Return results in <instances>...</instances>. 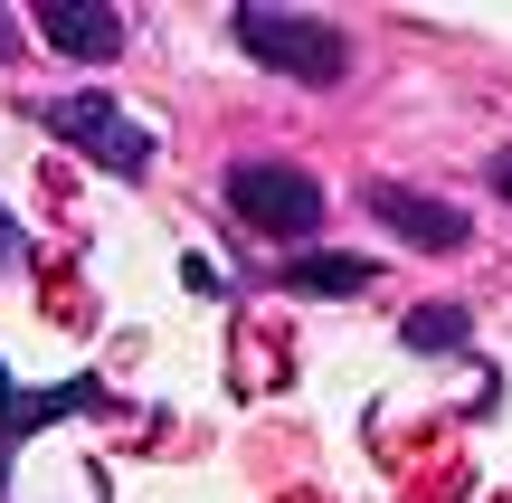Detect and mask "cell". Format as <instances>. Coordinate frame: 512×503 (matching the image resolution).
Here are the masks:
<instances>
[{
  "mask_svg": "<svg viewBox=\"0 0 512 503\" xmlns=\"http://www.w3.org/2000/svg\"><path fill=\"white\" fill-rule=\"evenodd\" d=\"M10 48H19V19H10V10H0V57H10Z\"/></svg>",
  "mask_w": 512,
  "mask_h": 503,
  "instance_id": "obj_9",
  "label": "cell"
},
{
  "mask_svg": "<svg viewBox=\"0 0 512 503\" xmlns=\"http://www.w3.org/2000/svg\"><path fill=\"white\" fill-rule=\"evenodd\" d=\"M0 266H10V219H0Z\"/></svg>",
  "mask_w": 512,
  "mask_h": 503,
  "instance_id": "obj_10",
  "label": "cell"
},
{
  "mask_svg": "<svg viewBox=\"0 0 512 503\" xmlns=\"http://www.w3.org/2000/svg\"><path fill=\"white\" fill-rule=\"evenodd\" d=\"M238 48L256 67L294 76V86H342L351 76V38L332 19H304V10H238Z\"/></svg>",
  "mask_w": 512,
  "mask_h": 503,
  "instance_id": "obj_1",
  "label": "cell"
},
{
  "mask_svg": "<svg viewBox=\"0 0 512 503\" xmlns=\"http://www.w3.org/2000/svg\"><path fill=\"white\" fill-rule=\"evenodd\" d=\"M370 219L399 228V238L427 247V257H456V247L475 238V219H465L456 200H427V190H408V181H370Z\"/></svg>",
  "mask_w": 512,
  "mask_h": 503,
  "instance_id": "obj_4",
  "label": "cell"
},
{
  "mask_svg": "<svg viewBox=\"0 0 512 503\" xmlns=\"http://www.w3.org/2000/svg\"><path fill=\"white\" fill-rule=\"evenodd\" d=\"M408 342H418V352H456L465 342V304H418V314H408Z\"/></svg>",
  "mask_w": 512,
  "mask_h": 503,
  "instance_id": "obj_7",
  "label": "cell"
},
{
  "mask_svg": "<svg viewBox=\"0 0 512 503\" xmlns=\"http://www.w3.org/2000/svg\"><path fill=\"white\" fill-rule=\"evenodd\" d=\"M38 38L67 48V57H86V67H105V57L124 48V19H114L105 0H48V10H38Z\"/></svg>",
  "mask_w": 512,
  "mask_h": 503,
  "instance_id": "obj_5",
  "label": "cell"
},
{
  "mask_svg": "<svg viewBox=\"0 0 512 503\" xmlns=\"http://www.w3.org/2000/svg\"><path fill=\"white\" fill-rule=\"evenodd\" d=\"M228 209L256 238H313L323 228V181L294 171V162H238L228 171Z\"/></svg>",
  "mask_w": 512,
  "mask_h": 503,
  "instance_id": "obj_2",
  "label": "cell"
},
{
  "mask_svg": "<svg viewBox=\"0 0 512 503\" xmlns=\"http://www.w3.org/2000/svg\"><path fill=\"white\" fill-rule=\"evenodd\" d=\"M494 190H503V200H512V143L494 152Z\"/></svg>",
  "mask_w": 512,
  "mask_h": 503,
  "instance_id": "obj_8",
  "label": "cell"
},
{
  "mask_svg": "<svg viewBox=\"0 0 512 503\" xmlns=\"http://www.w3.org/2000/svg\"><path fill=\"white\" fill-rule=\"evenodd\" d=\"M38 114H48V133H67L76 152H95L114 181H143V171H152V133L133 124L114 95H48Z\"/></svg>",
  "mask_w": 512,
  "mask_h": 503,
  "instance_id": "obj_3",
  "label": "cell"
},
{
  "mask_svg": "<svg viewBox=\"0 0 512 503\" xmlns=\"http://www.w3.org/2000/svg\"><path fill=\"white\" fill-rule=\"evenodd\" d=\"M285 285H294V295H361V285H370V257H294Z\"/></svg>",
  "mask_w": 512,
  "mask_h": 503,
  "instance_id": "obj_6",
  "label": "cell"
}]
</instances>
